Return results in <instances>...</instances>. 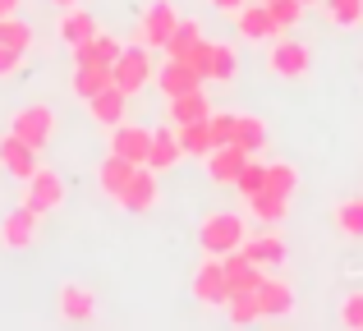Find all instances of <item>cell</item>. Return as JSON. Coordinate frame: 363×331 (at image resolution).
<instances>
[{
  "label": "cell",
  "instance_id": "cell-18",
  "mask_svg": "<svg viewBox=\"0 0 363 331\" xmlns=\"http://www.w3.org/2000/svg\"><path fill=\"white\" fill-rule=\"evenodd\" d=\"M212 101H207L203 97V88H194V92H179V97H166V120H170V125H194V120H207V116H212Z\"/></svg>",
  "mask_w": 363,
  "mask_h": 331
},
{
  "label": "cell",
  "instance_id": "cell-1",
  "mask_svg": "<svg viewBox=\"0 0 363 331\" xmlns=\"http://www.w3.org/2000/svg\"><path fill=\"white\" fill-rule=\"evenodd\" d=\"M248 240V225L240 212H207L203 225H198V249L212 253V258H225Z\"/></svg>",
  "mask_w": 363,
  "mask_h": 331
},
{
  "label": "cell",
  "instance_id": "cell-19",
  "mask_svg": "<svg viewBox=\"0 0 363 331\" xmlns=\"http://www.w3.org/2000/svg\"><path fill=\"white\" fill-rule=\"evenodd\" d=\"M124 111H129V92H120L116 83H111V88H101L97 97H88V116L97 120L101 129H116L120 120H124Z\"/></svg>",
  "mask_w": 363,
  "mask_h": 331
},
{
  "label": "cell",
  "instance_id": "cell-23",
  "mask_svg": "<svg viewBox=\"0 0 363 331\" xmlns=\"http://www.w3.org/2000/svg\"><path fill=\"white\" fill-rule=\"evenodd\" d=\"M55 33H60V42H65V46L74 51V46H83V42H88L92 33H97V18H92L88 9L69 5V9L60 14V23H55Z\"/></svg>",
  "mask_w": 363,
  "mask_h": 331
},
{
  "label": "cell",
  "instance_id": "cell-27",
  "mask_svg": "<svg viewBox=\"0 0 363 331\" xmlns=\"http://www.w3.org/2000/svg\"><path fill=\"white\" fill-rule=\"evenodd\" d=\"M69 88H74V97H79V101L97 97L101 88H111V64H74Z\"/></svg>",
  "mask_w": 363,
  "mask_h": 331
},
{
  "label": "cell",
  "instance_id": "cell-43",
  "mask_svg": "<svg viewBox=\"0 0 363 331\" xmlns=\"http://www.w3.org/2000/svg\"><path fill=\"white\" fill-rule=\"evenodd\" d=\"M9 14H18V0H0V18H9Z\"/></svg>",
  "mask_w": 363,
  "mask_h": 331
},
{
  "label": "cell",
  "instance_id": "cell-14",
  "mask_svg": "<svg viewBox=\"0 0 363 331\" xmlns=\"http://www.w3.org/2000/svg\"><path fill=\"white\" fill-rule=\"evenodd\" d=\"M152 83L161 88V97H179V92H194V88H203L207 79H203V74H198L189 60H170V55H166V64L157 69V79H152Z\"/></svg>",
  "mask_w": 363,
  "mask_h": 331
},
{
  "label": "cell",
  "instance_id": "cell-15",
  "mask_svg": "<svg viewBox=\"0 0 363 331\" xmlns=\"http://www.w3.org/2000/svg\"><path fill=\"white\" fill-rule=\"evenodd\" d=\"M257 308H262V318H290L294 313V286L281 276H262V286L253 290Z\"/></svg>",
  "mask_w": 363,
  "mask_h": 331
},
{
  "label": "cell",
  "instance_id": "cell-5",
  "mask_svg": "<svg viewBox=\"0 0 363 331\" xmlns=\"http://www.w3.org/2000/svg\"><path fill=\"white\" fill-rule=\"evenodd\" d=\"M175 28H179L175 0H152V5L143 9V18H138V42L147 46V51H152V46H166Z\"/></svg>",
  "mask_w": 363,
  "mask_h": 331
},
{
  "label": "cell",
  "instance_id": "cell-40",
  "mask_svg": "<svg viewBox=\"0 0 363 331\" xmlns=\"http://www.w3.org/2000/svg\"><path fill=\"white\" fill-rule=\"evenodd\" d=\"M212 46H216L212 37H203V42H198L194 51H189V64H194V69L203 74V79H207V74H212Z\"/></svg>",
  "mask_w": 363,
  "mask_h": 331
},
{
  "label": "cell",
  "instance_id": "cell-9",
  "mask_svg": "<svg viewBox=\"0 0 363 331\" xmlns=\"http://www.w3.org/2000/svg\"><path fill=\"white\" fill-rule=\"evenodd\" d=\"M116 203L124 207V212H133V216L152 212V207L161 203V184H157V170H152V166H138V170H133V179H129V184H124V193L116 198Z\"/></svg>",
  "mask_w": 363,
  "mask_h": 331
},
{
  "label": "cell",
  "instance_id": "cell-37",
  "mask_svg": "<svg viewBox=\"0 0 363 331\" xmlns=\"http://www.w3.org/2000/svg\"><path fill=\"white\" fill-rule=\"evenodd\" d=\"M267 184V166L257 162V157H248V166L240 170V179H235V189H240V198H253L257 189Z\"/></svg>",
  "mask_w": 363,
  "mask_h": 331
},
{
  "label": "cell",
  "instance_id": "cell-35",
  "mask_svg": "<svg viewBox=\"0 0 363 331\" xmlns=\"http://www.w3.org/2000/svg\"><path fill=\"white\" fill-rule=\"evenodd\" d=\"M225 313H230L235 327H248V322H257V318H262V308H257L253 295H230V299H225Z\"/></svg>",
  "mask_w": 363,
  "mask_h": 331
},
{
  "label": "cell",
  "instance_id": "cell-38",
  "mask_svg": "<svg viewBox=\"0 0 363 331\" xmlns=\"http://www.w3.org/2000/svg\"><path fill=\"white\" fill-rule=\"evenodd\" d=\"M336 318H340V327H350V331H363V290H350V295L340 299Z\"/></svg>",
  "mask_w": 363,
  "mask_h": 331
},
{
  "label": "cell",
  "instance_id": "cell-31",
  "mask_svg": "<svg viewBox=\"0 0 363 331\" xmlns=\"http://www.w3.org/2000/svg\"><path fill=\"white\" fill-rule=\"evenodd\" d=\"M235 74H240V55H235V46L216 42L212 46V74H207V83H235Z\"/></svg>",
  "mask_w": 363,
  "mask_h": 331
},
{
  "label": "cell",
  "instance_id": "cell-2",
  "mask_svg": "<svg viewBox=\"0 0 363 331\" xmlns=\"http://www.w3.org/2000/svg\"><path fill=\"white\" fill-rule=\"evenodd\" d=\"M157 79V69H152V55H147V46H124V51L116 55V64H111V83H116L120 92H143L147 83Z\"/></svg>",
  "mask_w": 363,
  "mask_h": 331
},
{
  "label": "cell",
  "instance_id": "cell-39",
  "mask_svg": "<svg viewBox=\"0 0 363 331\" xmlns=\"http://www.w3.org/2000/svg\"><path fill=\"white\" fill-rule=\"evenodd\" d=\"M235 120H240L235 111H212V116H207V125H212V143H216V147L235 138Z\"/></svg>",
  "mask_w": 363,
  "mask_h": 331
},
{
  "label": "cell",
  "instance_id": "cell-25",
  "mask_svg": "<svg viewBox=\"0 0 363 331\" xmlns=\"http://www.w3.org/2000/svg\"><path fill=\"white\" fill-rule=\"evenodd\" d=\"M133 162H124V157H116V152H106L101 157V166H97V184H101V193L106 198H120L124 193V184L133 179Z\"/></svg>",
  "mask_w": 363,
  "mask_h": 331
},
{
  "label": "cell",
  "instance_id": "cell-4",
  "mask_svg": "<svg viewBox=\"0 0 363 331\" xmlns=\"http://www.w3.org/2000/svg\"><path fill=\"white\" fill-rule=\"evenodd\" d=\"M23 203L33 207V212H42V216L60 212V207H65V179L55 175L51 166H37L33 175L23 179Z\"/></svg>",
  "mask_w": 363,
  "mask_h": 331
},
{
  "label": "cell",
  "instance_id": "cell-30",
  "mask_svg": "<svg viewBox=\"0 0 363 331\" xmlns=\"http://www.w3.org/2000/svg\"><path fill=\"white\" fill-rule=\"evenodd\" d=\"M179 134V147H184V157H207L212 152V125H207V120H194V125H179L175 129Z\"/></svg>",
  "mask_w": 363,
  "mask_h": 331
},
{
  "label": "cell",
  "instance_id": "cell-11",
  "mask_svg": "<svg viewBox=\"0 0 363 331\" xmlns=\"http://www.w3.org/2000/svg\"><path fill=\"white\" fill-rule=\"evenodd\" d=\"M203 166H207V179H212V184L235 189L240 170L248 166V152H244V147H235V143H221V147H212V152L203 157Z\"/></svg>",
  "mask_w": 363,
  "mask_h": 331
},
{
  "label": "cell",
  "instance_id": "cell-42",
  "mask_svg": "<svg viewBox=\"0 0 363 331\" xmlns=\"http://www.w3.org/2000/svg\"><path fill=\"white\" fill-rule=\"evenodd\" d=\"M216 9H221V14H240V9L248 5V0H212Z\"/></svg>",
  "mask_w": 363,
  "mask_h": 331
},
{
  "label": "cell",
  "instance_id": "cell-26",
  "mask_svg": "<svg viewBox=\"0 0 363 331\" xmlns=\"http://www.w3.org/2000/svg\"><path fill=\"white\" fill-rule=\"evenodd\" d=\"M331 221H336V230L345 235V240H359L363 244V193L340 198V203L331 207Z\"/></svg>",
  "mask_w": 363,
  "mask_h": 331
},
{
  "label": "cell",
  "instance_id": "cell-41",
  "mask_svg": "<svg viewBox=\"0 0 363 331\" xmlns=\"http://www.w3.org/2000/svg\"><path fill=\"white\" fill-rule=\"evenodd\" d=\"M18 69H23V51H14V46L0 42V79H14Z\"/></svg>",
  "mask_w": 363,
  "mask_h": 331
},
{
  "label": "cell",
  "instance_id": "cell-29",
  "mask_svg": "<svg viewBox=\"0 0 363 331\" xmlns=\"http://www.w3.org/2000/svg\"><path fill=\"white\" fill-rule=\"evenodd\" d=\"M198 42H203V23H198V18H179V28L170 33V42L161 46V51H166L170 60H189V51H194Z\"/></svg>",
  "mask_w": 363,
  "mask_h": 331
},
{
  "label": "cell",
  "instance_id": "cell-45",
  "mask_svg": "<svg viewBox=\"0 0 363 331\" xmlns=\"http://www.w3.org/2000/svg\"><path fill=\"white\" fill-rule=\"evenodd\" d=\"M308 5H322V0H303V9H308Z\"/></svg>",
  "mask_w": 363,
  "mask_h": 331
},
{
  "label": "cell",
  "instance_id": "cell-32",
  "mask_svg": "<svg viewBox=\"0 0 363 331\" xmlns=\"http://www.w3.org/2000/svg\"><path fill=\"white\" fill-rule=\"evenodd\" d=\"M33 23H23L18 14H9V18H0V42L5 46H14V51H23L28 55V46H33Z\"/></svg>",
  "mask_w": 363,
  "mask_h": 331
},
{
  "label": "cell",
  "instance_id": "cell-12",
  "mask_svg": "<svg viewBox=\"0 0 363 331\" xmlns=\"http://www.w3.org/2000/svg\"><path fill=\"white\" fill-rule=\"evenodd\" d=\"M147 147H152V129L143 125H129V120H120L116 129H111V152L124 157V162L133 166H147Z\"/></svg>",
  "mask_w": 363,
  "mask_h": 331
},
{
  "label": "cell",
  "instance_id": "cell-8",
  "mask_svg": "<svg viewBox=\"0 0 363 331\" xmlns=\"http://www.w3.org/2000/svg\"><path fill=\"white\" fill-rule=\"evenodd\" d=\"M194 299L203 308H225V299H230V290H225V267H221V258H212V253H207V258L198 262V271H194Z\"/></svg>",
  "mask_w": 363,
  "mask_h": 331
},
{
  "label": "cell",
  "instance_id": "cell-13",
  "mask_svg": "<svg viewBox=\"0 0 363 331\" xmlns=\"http://www.w3.org/2000/svg\"><path fill=\"white\" fill-rule=\"evenodd\" d=\"M221 267H225V290H230V295H253V290L262 286V267H257V262L248 258L244 249L225 253Z\"/></svg>",
  "mask_w": 363,
  "mask_h": 331
},
{
  "label": "cell",
  "instance_id": "cell-36",
  "mask_svg": "<svg viewBox=\"0 0 363 331\" xmlns=\"http://www.w3.org/2000/svg\"><path fill=\"white\" fill-rule=\"evenodd\" d=\"M267 9H272V18H276L281 33L299 28V18H303V0H267Z\"/></svg>",
  "mask_w": 363,
  "mask_h": 331
},
{
  "label": "cell",
  "instance_id": "cell-33",
  "mask_svg": "<svg viewBox=\"0 0 363 331\" xmlns=\"http://www.w3.org/2000/svg\"><path fill=\"white\" fill-rule=\"evenodd\" d=\"M322 9H327V18L336 28H359L363 23V0H322Z\"/></svg>",
  "mask_w": 363,
  "mask_h": 331
},
{
  "label": "cell",
  "instance_id": "cell-3",
  "mask_svg": "<svg viewBox=\"0 0 363 331\" xmlns=\"http://www.w3.org/2000/svg\"><path fill=\"white\" fill-rule=\"evenodd\" d=\"M267 69L276 79H308L313 51L303 42H294V37H276V42H267Z\"/></svg>",
  "mask_w": 363,
  "mask_h": 331
},
{
  "label": "cell",
  "instance_id": "cell-20",
  "mask_svg": "<svg viewBox=\"0 0 363 331\" xmlns=\"http://www.w3.org/2000/svg\"><path fill=\"white\" fill-rule=\"evenodd\" d=\"M124 51V42L116 33H92L83 46H74V64H116V55Z\"/></svg>",
  "mask_w": 363,
  "mask_h": 331
},
{
  "label": "cell",
  "instance_id": "cell-22",
  "mask_svg": "<svg viewBox=\"0 0 363 331\" xmlns=\"http://www.w3.org/2000/svg\"><path fill=\"white\" fill-rule=\"evenodd\" d=\"M290 203H294L290 193H276V189H267V184H262L253 198H248V212H253V221L276 225V221H285V216H290Z\"/></svg>",
  "mask_w": 363,
  "mask_h": 331
},
{
  "label": "cell",
  "instance_id": "cell-24",
  "mask_svg": "<svg viewBox=\"0 0 363 331\" xmlns=\"http://www.w3.org/2000/svg\"><path fill=\"white\" fill-rule=\"evenodd\" d=\"M240 249L248 253V258L257 262V267H276V262H285V240L276 230H262V235H248V240L240 244Z\"/></svg>",
  "mask_w": 363,
  "mask_h": 331
},
{
  "label": "cell",
  "instance_id": "cell-7",
  "mask_svg": "<svg viewBox=\"0 0 363 331\" xmlns=\"http://www.w3.org/2000/svg\"><path fill=\"white\" fill-rule=\"evenodd\" d=\"M37 230H42V212H33L28 203H18L14 212L0 221V244L14 249V253H23V249H33V244H37Z\"/></svg>",
  "mask_w": 363,
  "mask_h": 331
},
{
  "label": "cell",
  "instance_id": "cell-21",
  "mask_svg": "<svg viewBox=\"0 0 363 331\" xmlns=\"http://www.w3.org/2000/svg\"><path fill=\"white\" fill-rule=\"evenodd\" d=\"M184 162V147H179V134L175 129H152V147H147V166L157 170H175Z\"/></svg>",
  "mask_w": 363,
  "mask_h": 331
},
{
  "label": "cell",
  "instance_id": "cell-17",
  "mask_svg": "<svg viewBox=\"0 0 363 331\" xmlns=\"http://www.w3.org/2000/svg\"><path fill=\"white\" fill-rule=\"evenodd\" d=\"M55 304H60L65 322H92V318H97V295H92L88 286H79V281H65Z\"/></svg>",
  "mask_w": 363,
  "mask_h": 331
},
{
  "label": "cell",
  "instance_id": "cell-6",
  "mask_svg": "<svg viewBox=\"0 0 363 331\" xmlns=\"http://www.w3.org/2000/svg\"><path fill=\"white\" fill-rule=\"evenodd\" d=\"M9 129H14V134L23 138L28 147H37V152H42V147L55 138V111L42 106V101H33V106H23V111L14 116V125H9Z\"/></svg>",
  "mask_w": 363,
  "mask_h": 331
},
{
  "label": "cell",
  "instance_id": "cell-34",
  "mask_svg": "<svg viewBox=\"0 0 363 331\" xmlns=\"http://www.w3.org/2000/svg\"><path fill=\"white\" fill-rule=\"evenodd\" d=\"M267 189L294 198V189H299V166H294V162H272V166H267Z\"/></svg>",
  "mask_w": 363,
  "mask_h": 331
},
{
  "label": "cell",
  "instance_id": "cell-46",
  "mask_svg": "<svg viewBox=\"0 0 363 331\" xmlns=\"http://www.w3.org/2000/svg\"><path fill=\"white\" fill-rule=\"evenodd\" d=\"M262 5H267V0H262Z\"/></svg>",
  "mask_w": 363,
  "mask_h": 331
},
{
  "label": "cell",
  "instance_id": "cell-44",
  "mask_svg": "<svg viewBox=\"0 0 363 331\" xmlns=\"http://www.w3.org/2000/svg\"><path fill=\"white\" fill-rule=\"evenodd\" d=\"M51 5H60V9H69V5H79V0H51Z\"/></svg>",
  "mask_w": 363,
  "mask_h": 331
},
{
  "label": "cell",
  "instance_id": "cell-16",
  "mask_svg": "<svg viewBox=\"0 0 363 331\" xmlns=\"http://www.w3.org/2000/svg\"><path fill=\"white\" fill-rule=\"evenodd\" d=\"M0 170H9L14 179H28L37 170V147H28L14 129H9V134H0Z\"/></svg>",
  "mask_w": 363,
  "mask_h": 331
},
{
  "label": "cell",
  "instance_id": "cell-10",
  "mask_svg": "<svg viewBox=\"0 0 363 331\" xmlns=\"http://www.w3.org/2000/svg\"><path fill=\"white\" fill-rule=\"evenodd\" d=\"M230 18H235V33H240L244 42H276V37H281V28H276L272 9H267L262 0H248L240 14H230Z\"/></svg>",
  "mask_w": 363,
  "mask_h": 331
},
{
  "label": "cell",
  "instance_id": "cell-28",
  "mask_svg": "<svg viewBox=\"0 0 363 331\" xmlns=\"http://www.w3.org/2000/svg\"><path fill=\"white\" fill-rule=\"evenodd\" d=\"M235 147H244L248 157H257L267 147V120L262 116H240L235 120V138H230Z\"/></svg>",
  "mask_w": 363,
  "mask_h": 331
}]
</instances>
